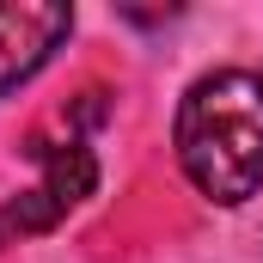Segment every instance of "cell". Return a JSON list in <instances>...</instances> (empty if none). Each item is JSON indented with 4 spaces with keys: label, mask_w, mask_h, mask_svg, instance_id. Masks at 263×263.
Masks as SVG:
<instances>
[{
    "label": "cell",
    "mask_w": 263,
    "mask_h": 263,
    "mask_svg": "<svg viewBox=\"0 0 263 263\" xmlns=\"http://www.w3.org/2000/svg\"><path fill=\"white\" fill-rule=\"evenodd\" d=\"M178 165L208 202L239 208L263 190V73H202L178 104Z\"/></svg>",
    "instance_id": "1"
},
{
    "label": "cell",
    "mask_w": 263,
    "mask_h": 263,
    "mask_svg": "<svg viewBox=\"0 0 263 263\" xmlns=\"http://www.w3.org/2000/svg\"><path fill=\"white\" fill-rule=\"evenodd\" d=\"M31 159L43 165V178L31 190H18L12 202H0V245H12L25 233H49L55 220H67V208H80V202L98 190V159L73 135L67 141H43L37 135L31 141Z\"/></svg>",
    "instance_id": "2"
},
{
    "label": "cell",
    "mask_w": 263,
    "mask_h": 263,
    "mask_svg": "<svg viewBox=\"0 0 263 263\" xmlns=\"http://www.w3.org/2000/svg\"><path fill=\"white\" fill-rule=\"evenodd\" d=\"M73 31V6L62 0H0V98L18 92L31 73H43L49 55Z\"/></svg>",
    "instance_id": "3"
}]
</instances>
